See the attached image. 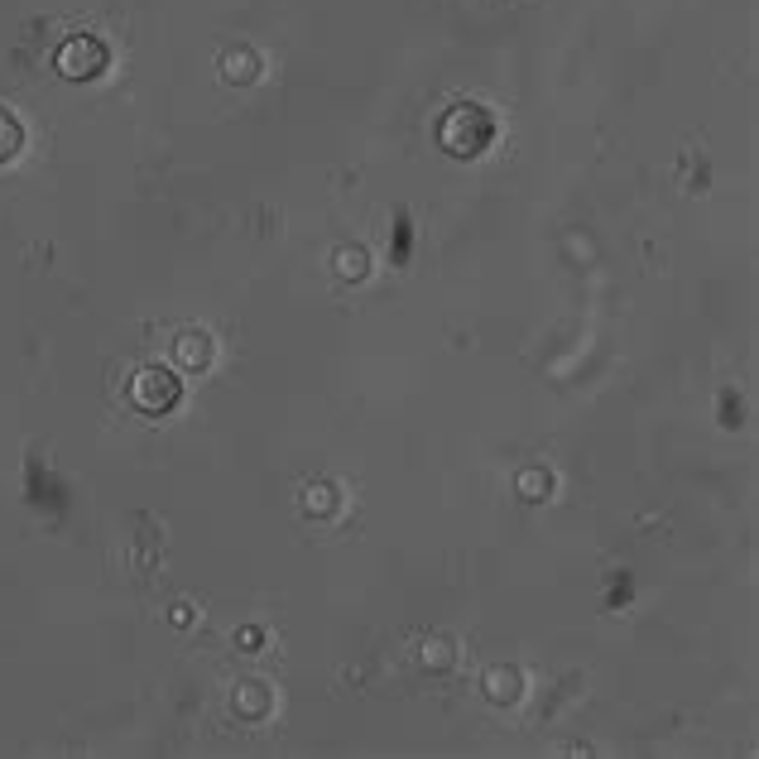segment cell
Listing matches in <instances>:
<instances>
[{
  "mask_svg": "<svg viewBox=\"0 0 759 759\" xmlns=\"http://www.w3.org/2000/svg\"><path fill=\"white\" fill-rule=\"evenodd\" d=\"M63 73L68 77H87V73H97V68H106V49H101L97 39H82V44H73V49H63Z\"/></svg>",
  "mask_w": 759,
  "mask_h": 759,
  "instance_id": "6da1fadb",
  "label": "cell"
},
{
  "mask_svg": "<svg viewBox=\"0 0 759 759\" xmlns=\"http://www.w3.org/2000/svg\"><path fill=\"white\" fill-rule=\"evenodd\" d=\"M15 149H20V125H15L10 116H5V111H0V159H10Z\"/></svg>",
  "mask_w": 759,
  "mask_h": 759,
  "instance_id": "7a4b0ae2",
  "label": "cell"
}]
</instances>
